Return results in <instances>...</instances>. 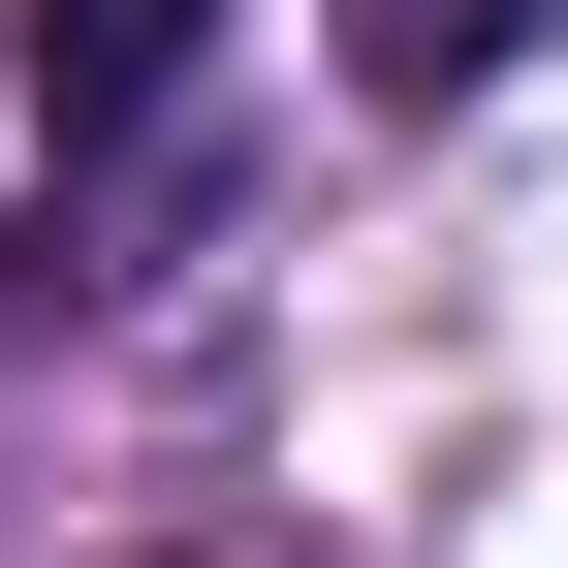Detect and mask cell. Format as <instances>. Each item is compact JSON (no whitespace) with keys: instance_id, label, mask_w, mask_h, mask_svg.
Instances as JSON below:
<instances>
[{"instance_id":"7a4b0ae2","label":"cell","mask_w":568,"mask_h":568,"mask_svg":"<svg viewBox=\"0 0 568 568\" xmlns=\"http://www.w3.org/2000/svg\"><path fill=\"white\" fill-rule=\"evenodd\" d=\"M347 63H379V95H506V63H537V0H347Z\"/></svg>"},{"instance_id":"6da1fadb","label":"cell","mask_w":568,"mask_h":568,"mask_svg":"<svg viewBox=\"0 0 568 568\" xmlns=\"http://www.w3.org/2000/svg\"><path fill=\"white\" fill-rule=\"evenodd\" d=\"M190 32H222V0H0V95H32L63 159H126V126L190 95Z\"/></svg>"}]
</instances>
